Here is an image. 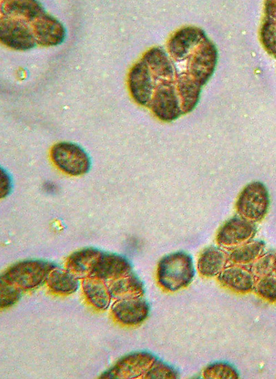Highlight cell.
Returning a JSON list of instances; mask_svg holds the SVG:
<instances>
[{
	"label": "cell",
	"instance_id": "27",
	"mask_svg": "<svg viewBox=\"0 0 276 379\" xmlns=\"http://www.w3.org/2000/svg\"><path fill=\"white\" fill-rule=\"evenodd\" d=\"M1 307L6 308L17 303L21 297V289L12 284L0 279Z\"/></svg>",
	"mask_w": 276,
	"mask_h": 379
},
{
	"label": "cell",
	"instance_id": "20",
	"mask_svg": "<svg viewBox=\"0 0 276 379\" xmlns=\"http://www.w3.org/2000/svg\"><path fill=\"white\" fill-rule=\"evenodd\" d=\"M108 287L111 297L116 300L140 296L144 292L142 282L132 272L109 281Z\"/></svg>",
	"mask_w": 276,
	"mask_h": 379
},
{
	"label": "cell",
	"instance_id": "2",
	"mask_svg": "<svg viewBox=\"0 0 276 379\" xmlns=\"http://www.w3.org/2000/svg\"><path fill=\"white\" fill-rule=\"evenodd\" d=\"M54 263L43 260H26L9 267L1 279L22 289H32L47 281L50 272L57 267Z\"/></svg>",
	"mask_w": 276,
	"mask_h": 379
},
{
	"label": "cell",
	"instance_id": "18",
	"mask_svg": "<svg viewBox=\"0 0 276 379\" xmlns=\"http://www.w3.org/2000/svg\"><path fill=\"white\" fill-rule=\"evenodd\" d=\"M45 11L38 1L12 0L1 3V15L21 18L30 23Z\"/></svg>",
	"mask_w": 276,
	"mask_h": 379
},
{
	"label": "cell",
	"instance_id": "15",
	"mask_svg": "<svg viewBox=\"0 0 276 379\" xmlns=\"http://www.w3.org/2000/svg\"><path fill=\"white\" fill-rule=\"evenodd\" d=\"M148 65L155 85L157 81H174L176 72L172 62L166 51L160 47H154L148 50L141 59Z\"/></svg>",
	"mask_w": 276,
	"mask_h": 379
},
{
	"label": "cell",
	"instance_id": "12",
	"mask_svg": "<svg viewBox=\"0 0 276 379\" xmlns=\"http://www.w3.org/2000/svg\"><path fill=\"white\" fill-rule=\"evenodd\" d=\"M37 43L41 46H55L65 39L66 31L62 23L46 11L31 23Z\"/></svg>",
	"mask_w": 276,
	"mask_h": 379
},
{
	"label": "cell",
	"instance_id": "1",
	"mask_svg": "<svg viewBox=\"0 0 276 379\" xmlns=\"http://www.w3.org/2000/svg\"><path fill=\"white\" fill-rule=\"evenodd\" d=\"M195 269L192 258L183 252L164 256L157 268L159 284L171 291L186 287L192 281Z\"/></svg>",
	"mask_w": 276,
	"mask_h": 379
},
{
	"label": "cell",
	"instance_id": "16",
	"mask_svg": "<svg viewBox=\"0 0 276 379\" xmlns=\"http://www.w3.org/2000/svg\"><path fill=\"white\" fill-rule=\"evenodd\" d=\"M176 79L182 113L190 112L198 103L201 85L187 72L177 74Z\"/></svg>",
	"mask_w": 276,
	"mask_h": 379
},
{
	"label": "cell",
	"instance_id": "28",
	"mask_svg": "<svg viewBox=\"0 0 276 379\" xmlns=\"http://www.w3.org/2000/svg\"><path fill=\"white\" fill-rule=\"evenodd\" d=\"M259 295L270 301H276V274H270L260 278L256 285Z\"/></svg>",
	"mask_w": 276,
	"mask_h": 379
},
{
	"label": "cell",
	"instance_id": "6",
	"mask_svg": "<svg viewBox=\"0 0 276 379\" xmlns=\"http://www.w3.org/2000/svg\"><path fill=\"white\" fill-rule=\"evenodd\" d=\"M217 59V48L206 38L188 56L187 73L202 86L213 74Z\"/></svg>",
	"mask_w": 276,
	"mask_h": 379
},
{
	"label": "cell",
	"instance_id": "4",
	"mask_svg": "<svg viewBox=\"0 0 276 379\" xmlns=\"http://www.w3.org/2000/svg\"><path fill=\"white\" fill-rule=\"evenodd\" d=\"M0 39L5 45L17 50H28L37 45L30 23L15 17L1 15Z\"/></svg>",
	"mask_w": 276,
	"mask_h": 379
},
{
	"label": "cell",
	"instance_id": "21",
	"mask_svg": "<svg viewBox=\"0 0 276 379\" xmlns=\"http://www.w3.org/2000/svg\"><path fill=\"white\" fill-rule=\"evenodd\" d=\"M218 279L222 285L241 293L249 291L254 285L251 274L246 270L237 267H230L221 272Z\"/></svg>",
	"mask_w": 276,
	"mask_h": 379
},
{
	"label": "cell",
	"instance_id": "7",
	"mask_svg": "<svg viewBox=\"0 0 276 379\" xmlns=\"http://www.w3.org/2000/svg\"><path fill=\"white\" fill-rule=\"evenodd\" d=\"M269 198L266 187L259 182L248 184L240 194L237 203L238 212L250 221L261 220L266 214Z\"/></svg>",
	"mask_w": 276,
	"mask_h": 379
},
{
	"label": "cell",
	"instance_id": "30",
	"mask_svg": "<svg viewBox=\"0 0 276 379\" xmlns=\"http://www.w3.org/2000/svg\"><path fill=\"white\" fill-rule=\"evenodd\" d=\"M275 269H276V258H275Z\"/></svg>",
	"mask_w": 276,
	"mask_h": 379
},
{
	"label": "cell",
	"instance_id": "25",
	"mask_svg": "<svg viewBox=\"0 0 276 379\" xmlns=\"http://www.w3.org/2000/svg\"><path fill=\"white\" fill-rule=\"evenodd\" d=\"M264 247L262 241H252L233 251L230 254V259L235 263H248L261 254Z\"/></svg>",
	"mask_w": 276,
	"mask_h": 379
},
{
	"label": "cell",
	"instance_id": "22",
	"mask_svg": "<svg viewBox=\"0 0 276 379\" xmlns=\"http://www.w3.org/2000/svg\"><path fill=\"white\" fill-rule=\"evenodd\" d=\"M48 287L60 294H70L79 288V279L68 269L55 267L46 281Z\"/></svg>",
	"mask_w": 276,
	"mask_h": 379
},
{
	"label": "cell",
	"instance_id": "9",
	"mask_svg": "<svg viewBox=\"0 0 276 379\" xmlns=\"http://www.w3.org/2000/svg\"><path fill=\"white\" fill-rule=\"evenodd\" d=\"M128 87L132 98L137 103L149 107L155 83L147 64L142 59L130 69Z\"/></svg>",
	"mask_w": 276,
	"mask_h": 379
},
{
	"label": "cell",
	"instance_id": "8",
	"mask_svg": "<svg viewBox=\"0 0 276 379\" xmlns=\"http://www.w3.org/2000/svg\"><path fill=\"white\" fill-rule=\"evenodd\" d=\"M155 357L146 351H137L121 358L111 368L103 372L100 378H135L148 370Z\"/></svg>",
	"mask_w": 276,
	"mask_h": 379
},
{
	"label": "cell",
	"instance_id": "10",
	"mask_svg": "<svg viewBox=\"0 0 276 379\" xmlns=\"http://www.w3.org/2000/svg\"><path fill=\"white\" fill-rule=\"evenodd\" d=\"M130 272L132 266L126 257L101 251L94 263L89 276L109 282Z\"/></svg>",
	"mask_w": 276,
	"mask_h": 379
},
{
	"label": "cell",
	"instance_id": "29",
	"mask_svg": "<svg viewBox=\"0 0 276 379\" xmlns=\"http://www.w3.org/2000/svg\"><path fill=\"white\" fill-rule=\"evenodd\" d=\"M144 376L145 378H176L178 374L172 367L155 360Z\"/></svg>",
	"mask_w": 276,
	"mask_h": 379
},
{
	"label": "cell",
	"instance_id": "24",
	"mask_svg": "<svg viewBox=\"0 0 276 379\" xmlns=\"http://www.w3.org/2000/svg\"><path fill=\"white\" fill-rule=\"evenodd\" d=\"M276 3L267 1L266 17L261 28V39L266 50L276 58Z\"/></svg>",
	"mask_w": 276,
	"mask_h": 379
},
{
	"label": "cell",
	"instance_id": "5",
	"mask_svg": "<svg viewBox=\"0 0 276 379\" xmlns=\"http://www.w3.org/2000/svg\"><path fill=\"white\" fill-rule=\"evenodd\" d=\"M149 107L157 117L164 121H172L182 114L174 81L164 80L155 85Z\"/></svg>",
	"mask_w": 276,
	"mask_h": 379
},
{
	"label": "cell",
	"instance_id": "13",
	"mask_svg": "<svg viewBox=\"0 0 276 379\" xmlns=\"http://www.w3.org/2000/svg\"><path fill=\"white\" fill-rule=\"evenodd\" d=\"M111 309L115 319L126 325L142 322L149 314L148 303L141 296L117 299Z\"/></svg>",
	"mask_w": 276,
	"mask_h": 379
},
{
	"label": "cell",
	"instance_id": "19",
	"mask_svg": "<svg viewBox=\"0 0 276 379\" xmlns=\"http://www.w3.org/2000/svg\"><path fill=\"white\" fill-rule=\"evenodd\" d=\"M82 287L87 300L93 307L100 310L108 309L112 297L104 280L89 276L83 280Z\"/></svg>",
	"mask_w": 276,
	"mask_h": 379
},
{
	"label": "cell",
	"instance_id": "3",
	"mask_svg": "<svg viewBox=\"0 0 276 379\" xmlns=\"http://www.w3.org/2000/svg\"><path fill=\"white\" fill-rule=\"evenodd\" d=\"M55 165L64 173L71 176L86 174L91 166L88 153L79 145L72 142H59L50 150Z\"/></svg>",
	"mask_w": 276,
	"mask_h": 379
},
{
	"label": "cell",
	"instance_id": "11",
	"mask_svg": "<svg viewBox=\"0 0 276 379\" xmlns=\"http://www.w3.org/2000/svg\"><path fill=\"white\" fill-rule=\"evenodd\" d=\"M206 38L203 30L195 26L184 27L170 37L168 50L172 59L180 61L188 58L190 53Z\"/></svg>",
	"mask_w": 276,
	"mask_h": 379
},
{
	"label": "cell",
	"instance_id": "14",
	"mask_svg": "<svg viewBox=\"0 0 276 379\" xmlns=\"http://www.w3.org/2000/svg\"><path fill=\"white\" fill-rule=\"evenodd\" d=\"M255 233L252 221L244 218L235 217L227 221L218 232L217 240L224 245H233L248 240Z\"/></svg>",
	"mask_w": 276,
	"mask_h": 379
},
{
	"label": "cell",
	"instance_id": "17",
	"mask_svg": "<svg viewBox=\"0 0 276 379\" xmlns=\"http://www.w3.org/2000/svg\"><path fill=\"white\" fill-rule=\"evenodd\" d=\"M101 250L86 247L73 252L66 262V269L78 279L86 278L90 274L92 266Z\"/></svg>",
	"mask_w": 276,
	"mask_h": 379
},
{
	"label": "cell",
	"instance_id": "26",
	"mask_svg": "<svg viewBox=\"0 0 276 379\" xmlns=\"http://www.w3.org/2000/svg\"><path fill=\"white\" fill-rule=\"evenodd\" d=\"M204 376L206 378H237L239 376L233 366L224 362H215L208 366Z\"/></svg>",
	"mask_w": 276,
	"mask_h": 379
},
{
	"label": "cell",
	"instance_id": "23",
	"mask_svg": "<svg viewBox=\"0 0 276 379\" xmlns=\"http://www.w3.org/2000/svg\"><path fill=\"white\" fill-rule=\"evenodd\" d=\"M226 255L221 249L210 247L200 256L197 267L204 276L212 277L219 274L226 264Z\"/></svg>",
	"mask_w": 276,
	"mask_h": 379
}]
</instances>
